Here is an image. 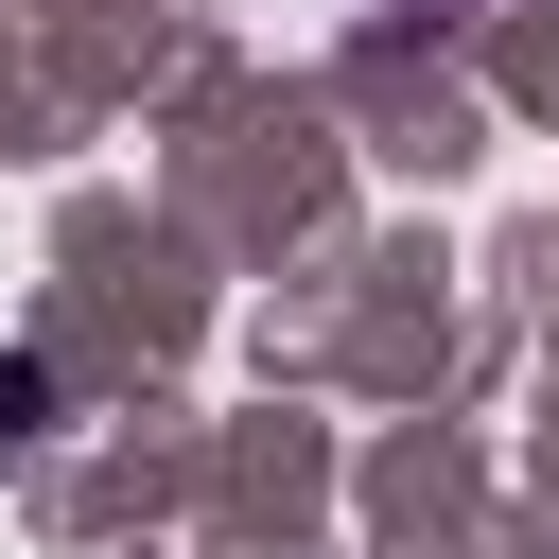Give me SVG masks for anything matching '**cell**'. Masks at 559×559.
Returning a JSON list of instances; mask_svg holds the SVG:
<instances>
[{"label": "cell", "instance_id": "obj_1", "mask_svg": "<svg viewBox=\"0 0 559 559\" xmlns=\"http://www.w3.org/2000/svg\"><path fill=\"white\" fill-rule=\"evenodd\" d=\"M35 419H52V367H35V349H0V437H35Z\"/></svg>", "mask_w": 559, "mask_h": 559}]
</instances>
